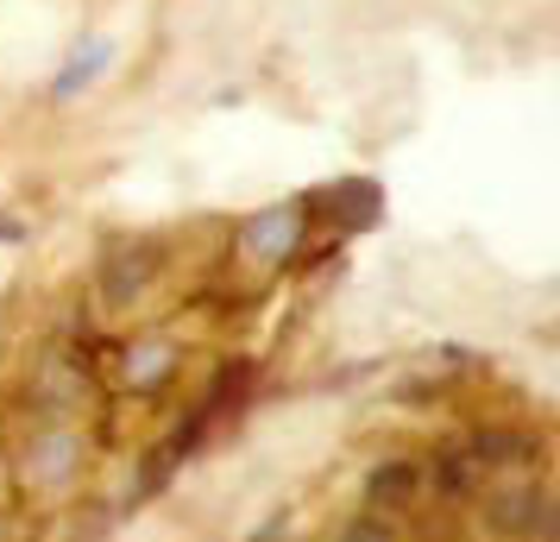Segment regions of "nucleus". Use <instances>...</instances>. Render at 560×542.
Returning a JSON list of instances; mask_svg holds the SVG:
<instances>
[{
    "label": "nucleus",
    "mask_w": 560,
    "mask_h": 542,
    "mask_svg": "<svg viewBox=\"0 0 560 542\" xmlns=\"http://www.w3.org/2000/svg\"><path fill=\"white\" fill-rule=\"evenodd\" d=\"M290 537H296V505H278L246 542H290Z\"/></svg>",
    "instance_id": "nucleus-15"
},
{
    "label": "nucleus",
    "mask_w": 560,
    "mask_h": 542,
    "mask_svg": "<svg viewBox=\"0 0 560 542\" xmlns=\"http://www.w3.org/2000/svg\"><path fill=\"white\" fill-rule=\"evenodd\" d=\"M472 498H479V523L498 542H555V498L541 486V473L485 480Z\"/></svg>",
    "instance_id": "nucleus-2"
},
{
    "label": "nucleus",
    "mask_w": 560,
    "mask_h": 542,
    "mask_svg": "<svg viewBox=\"0 0 560 542\" xmlns=\"http://www.w3.org/2000/svg\"><path fill=\"white\" fill-rule=\"evenodd\" d=\"M0 454H7V498L38 517L77 505L89 492V473H95V441L82 423L26 416L13 436H0Z\"/></svg>",
    "instance_id": "nucleus-1"
},
{
    "label": "nucleus",
    "mask_w": 560,
    "mask_h": 542,
    "mask_svg": "<svg viewBox=\"0 0 560 542\" xmlns=\"http://www.w3.org/2000/svg\"><path fill=\"white\" fill-rule=\"evenodd\" d=\"M258 391V360H246V354H228V360L208 372L202 397H196V411L208 416V423H228V416H240L246 404H253Z\"/></svg>",
    "instance_id": "nucleus-10"
},
{
    "label": "nucleus",
    "mask_w": 560,
    "mask_h": 542,
    "mask_svg": "<svg viewBox=\"0 0 560 542\" xmlns=\"http://www.w3.org/2000/svg\"><path fill=\"white\" fill-rule=\"evenodd\" d=\"M114 523H120V511H114V505H89V498L63 505V511H45L51 542H107L114 537Z\"/></svg>",
    "instance_id": "nucleus-12"
},
{
    "label": "nucleus",
    "mask_w": 560,
    "mask_h": 542,
    "mask_svg": "<svg viewBox=\"0 0 560 542\" xmlns=\"http://www.w3.org/2000/svg\"><path fill=\"white\" fill-rule=\"evenodd\" d=\"M308 246V208L303 203H278V208H258L246 215L240 228H233V258L258 272V285L265 278H278L283 265H296Z\"/></svg>",
    "instance_id": "nucleus-3"
},
{
    "label": "nucleus",
    "mask_w": 560,
    "mask_h": 542,
    "mask_svg": "<svg viewBox=\"0 0 560 542\" xmlns=\"http://www.w3.org/2000/svg\"><path fill=\"white\" fill-rule=\"evenodd\" d=\"M485 480L472 473V461H466V448L454 441H441L429 461H422V498H434L441 511H459V505H472V492H479Z\"/></svg>",
    "instance_id": "nucleus-9"
},
{
    "label": "nucleus",
    "mask_w": 560,
    "mask_h": 542,
    "mask_svg": "<svg viewBox=\"0 0 560 542\" xmlns=\"http://www.w3.org/2000/svg\"><path fill=\"white\" fill-rule=\"evenodd\" d=\"M177 473H183V454H177L164 436H158L152 448L132 461V480H127V498H120V517H132L139 505H152V498H164V492L177 486Z\"/></svg>",
    "instance_id": "nucleus-11"
},
{
    "label": "nucleus",
    "mask_w": 560,
    "mask_h": 542,
    "mask_svg": "<svg viewBox=\"0 0 560 542\" xmlns=\"http://www.w3.org/2000/svg\"><path fill=\"white\" fill-rule=\"evenodd\" d=\"M183 379V347L171 335H132L120 347H107L102 385H114L120 397H164Z\"/></svg>",
    "instance_id": "nucleus-4"
},
{
    "label": "nucleus",
    "mask_w": 560,
    "mask_h": 542,
    "mask_svg": "<svg viewBox=\"0 0 560 542\" xmlns=\"http://www.w3.org/2000/svg\"><path fill=\"white\" fill-rule=\"evenodd\" d=\"M0 537H7V511H0Z\"/></svg>",
    "instance_id": "nucleus-16"
},
{
    "label": "nucleus",
    "mask_w": 560,
    "mask_h": 542,
    "mask_svg": "<svg viewBox=\"0 0 560 542\" xmlns=\"http://www.w3.org/2000/svg\"><path fill=\"white\" fill-rule=\"evenodd\" d=\"M303 208H308V221H334L340 233H359V228H378L384 189L372 177H340V183H328V189L303 196Z\"/></svg>",
    "instance_id": "nucleus-8"
},
{
    "label": "nucleus",
    "mask_w": 560,
    "mask_h": 542,
    "mask_svg": "<svg viewBox=\"0 0 560 542\" xmlns=\"http://www.w3.org/2000/svg\"><path fill=\"white\" fill-rule=\"evenodd\" d=\"M359 505L378 517H397L409 523L416 505H422V461L416 454H390V461H372L365 480H359Z\"/></svg>",
    "instance_id": "nucleus-7"
},
{
    "label": "nucleus",
    "mask_w": 560,
    "mask_h": 542,
    "mask_svg": "<svg viewBox=\"0 0 560 542\" xmlns=\"http://www.w3.org/2000/svg\"><path fill=\"white\" fill-rule=\"evenodd\" d=\"M315 542H340V537H315Z\"/></svg>",
    "instance_id": "nucleus-17"
},
{
    "label": "nucleus",
    "mask_w": 560,
    "mask_h": 542,
    "mask_svg": "<svg viewBox=\"0 0 560 542\" xmlns=\"http://www.w3.org/2000/svg\"><path fill=\"white\" fill-rule=\"evenodd\" d=\"M158 272H164V253L152 240H114L95 265V303L102 315H132L145 297H152Z\"/></svg>",
    "instance_id": "nucleus-5"
},
{
    "label": "nucleus",
    "mask_w": 560,
    "mask_h": 542,
    "mask_svg": "<svg viewBox=\"0 0 560 542\" xmlns=\"http://www.w3.org/2000/svg\"><path fill=\"white\" fill-rule=\"evenodd\" d=\"M107 64H114V45H107V38H89V45H77V57H70V64H63V70L51 77V95H57V102L82 95V89L102 77Z\"/></svg>",
    "instance_id": "nucleus-13"
},
{
    "label": "nucleus",
    "mask_w": 560,
    "mask_h": 542,
    "mask_svg": "<svg viewBox=\"0 0 560 542\" xmlns=\"http://www.w3.org/2000/svg\"><path fill=\"white\" fill-rule=\"evenodd\" d=\"M466 461L479 480H504V473H535L541 466V436H529L523 423H472L466 436Z\"/></svg>",
    "instance_id": "nucleus-6"
},
{
    "label": "nucleus",
    "mask_w": 560,
    "mask_h": 542,
    "mask_svg": "<svg viewBox=\"0 0 560 542\" xmlns=\"http://www.w3.org/2000/svg\"><path fill=\"white\" fill-rule=\"evenodd\" d=\"M334 537H340V542H404L409 523H397V517H378V511H365V505H359V511L347 517Z\"/></svg>",
    "instance_id": "nucleus-14"
}]
</instances>
